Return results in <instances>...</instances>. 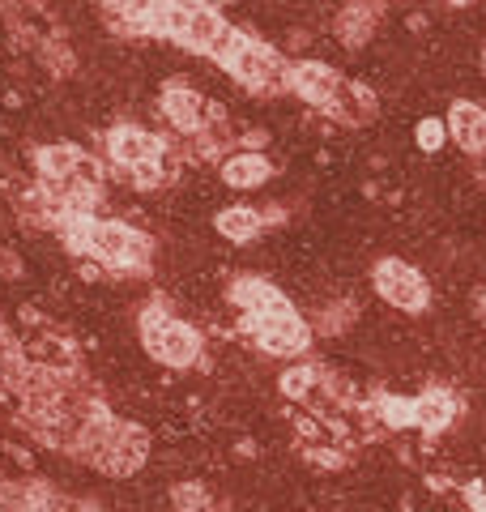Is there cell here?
<instances>
[{
  "label": "cell",
  "instance_id": "6da1fadb",
  "mask_svg": "<svg viewBox=\"0 0 486 512\" xmlns=\"http://www.w3.org/2000/svg\"><path fill=\"white\" fill-rule=\"evenodd\" d=\"M64 239L69 248L81 256H99V261L116 265V269H145L154 256V239L128 227V222H107V218H90V214H69L64 218Z\"/></svg>",
  "mask_w": 486,
  "mask_h": 512
},
{
  "label": "cell",
  "instance_id": "7a4b0ae2",
  "mask_svg": "<svg viewBox=\"0 0 486 512\" xmlns=\"http://www.w3.org/2000/svg\"><path fill=\"white\" fill-rule=\"evenodd\" d=\"M290 90H295L303 103H312L316 111H329V116L346 120V124H367L376 116V99L320 60H299L295 77H290Z\"/></svg>",
  "mask_w": 486,
  "mask_h": 512
},
{
  "label": "cell",
  "instance_id": "3957f363",
  "mask_svg": "<svg viewBox=\"0 0 486 512\" xmlns=\"http://www.w3.org/2000/svg\"><path fill=\"white\" fill-rule=\"evenodd\" d=\"M214 60L235 77V82H243L256 94H282V90H290V77H295V64H286L269 43L243 35L235 26H231V35H226V43L218 47Z\"/></svg>",
  "mask_w": 486,
  "mask_h": 512
},
{
  "label": "cell",
  "instance_id": "277c9868",
  "mask_svg": "<svg viewBox=\"0 0 486 512\" xmlns=\"http://www.w3.org/2000/svg\"><path fill=\"white\" fill-rule=\"evenodd\" d=\"M107 154L137 188H158L167 180V146L137 124H116L107 133Z\"/></svg>",
  "mask_w": 486,
  "mask_h": 512
},
{
  "label": "cell",
  "instance_id": "5b68a950",
  "mask_svg": "<svg viewBox=\"0 0 486 512\" xmlns=\"http://www.w3.org/2000/svg\"><path fill=\"white\" fill-rule=\"evenodd\" d=\"M141 346H145V355L167 367H192L201 359V333L162 308L141 312Z\"/></svg>",
  "mask_w": 486,
  "mask_h": 512
},
{
  "label": "cell",
  "instance_id": "8992f818",
  "mask_svg": "<svg viewBox=\"0 0 486 512\" xmlns=\"http://www.w3.org/2000/svg\"><path fill=\"white\" fill-rule=\"evenodd\" d=\"M226 35H231V26H226V18L214 5H201V0H171L167 39H175L180 47H192V52L218 56Z\"/></svg>",
  "mask_w": 486,
  "mask_h": 512
},
{
  "label": "cell",
  "instance_id": "52a82bcc",
  "mask_svg": "<svg viewBox=\"0 0 486 512\" xmlns=\"http://www.w3.org/2000/svg\"><path fill=\"white\" fill-rule=\"evenodd\" d=\"M243 325L256 338V346L269 350V355H307L312 346V325L290 308H273V312H256V316H243Z\"/></svg>",
  "mask_w": 486,
  "mask_h": 512
},
{
  "label": "cell",
  "instance_id": "ba28073f",
  "mask_svg": "<svg viewBox=\"0 0 486 512\" xmlns=\"http://www.w3.org/2000/svg\"><path fill=\"white\" fill-rule=\"evenodd\" d=\"M371 291H376L384 303H393L397 312H410V316L427 312V303H431L427 278L418 274L410 261H397V256L376 261V269H371Z\"/></svg>",
  "mask_w": 486,
  "mask_h": 512
},
{
  "label": "cell",
  "instance_id": "9c48e42d",
  "mask_svg": "<svg viewBox=\"0 0 486 512\" xmlns=\"http://www.w3.org/2000/svg\"><path fill=\"white\" fill-rule=\"evenodd\" d=\"M145 453H150V436H145L137 423H111L86 461L99 466L103 474L124 478V474H137L145 466Z\"/></svg>",
  "mask_w": 486,
  "mask_h": 512
},
{
  "label": "cell",
  "instance_id": "30bf717a",
  "mask_svg": "<svg viewBox=\"0 0 486 512\" xmlns=\"http://www.w3.org/2000/svg\"><path fill=\"white\" fill-rule=\"evenodd\" d=\"M103 9L124 35H167L171 0H103Z\"/></svg>",
  "mask_w": 486,
  "mask_h": 512
},
{
  "label": "cell",
  "instance_id": "8fae6325",
  "mask_svg": "<svg viewBox=\"0 0 486 512\" xmlns=\"http://www.w3.org/2000/svg\"><path fill=\"white\" fill-rule=\"evenodd\" d=\"M214 103H205L197 90L184 86V82H171L162 90V116H167L175 128H184V133H205V116H214Z\"/></svg>",
  "mask_w": 486,
  "mask_h": 512
},
{
  "label": "cell",
  "instance_id": "7c38bea8",
  "mask_svg": "<svg viewBox=\"0 0 486 512\" xmlns=\"http://www.w3.org/2000/svg\"><path fill=\"white\" fill-rule=\"evenodd\" d=\"M448 137L457 141V146L465 150V154H486V107H478V103H469V99H457L448 107Z\"/></svg>",
  "mask_w": 486,
  "mask_h": 512
},
{
  "label": "cell",
  "instance_id": "4fadbf2b",
  "mask_svg": "<svg viewBox=\"0 0 486 512\" xmlns=\"http://www.w3.org/2000/svg\"><path fill=\"white\" fill-rule=\"evenodd\" d=\"M35 163L43 171L47 184H69V180H81V175H94V163H86V154L77 146H43L35 154Z\"/></svg>",
  "mask_w": 486,
  "mask_h": 512
},
{
  "label": "cell",
  "instance_id": "5bb4252c",
  "mask_svg": "<svg viewBox=\"0 0 486 512\" xmlns=\"http://www.w3.org/2000/svg\"><path fill=\"white\" fill-rule=\"evenodd\" d=\"M273 175V167H269V158H261V154H252V150H243V154H231L222 163V180H226V188H239V192H248V188H261L265 180Z\"/></svg>",
  "mask_w": 486,
  "mask_h": 512
},
{
  "label": "cell",
  "instance_id": "9a60e30c",
  "mask_svg": "<svg viewBox=\"0 0 486 512\" xmlns=\"http://www.w3.org/2000/svg\"><path fill=\"white\" fill-rule=\"evenodd\" d=\"M452 419H457V397L448 389H427L423 397H414V427L444 431Z\"/></svg>",
  "mask_w": 486,
  "mask_h": 512
},
{
  "label": "cell",
  "instance_id": "2e32d148",
  "mask_svg": "<svg viewBox=\"0 0 486 512\" xmlns=\"http://www.w3.org/2000/svg\"><path fill=\"white\" fill-rule=\"evenodd\" d=\"M380 22V5L376 0H354L350 9H342V18H337V35H342L346 47H363L371 39V30Z\"/></svg>",
  "mask_w": 486,
  "mask_h": 512
},
{
  "label": "cell",
  "instance_id": "e0dca14e",
  "mask_svg": "<svg viewBox=\"0 0 486 512\" xmlns=\"http://www.w3.org/2000/svg\"><path fill=\"white\" fill-rule=\"evenodd\" d=\"M214 222H218V231L231 239V244H248V239L261 235V222L265 218L256 214V210H248V205H231V210H222Z\"/></svg>",
  "mask_w": 486,
  "mask_h": 512
},
{
  "label": "cell",
  "instance_id": "ac0fdd59",
  "mask_svg": "<svg viewBox=\"0 0 486 512\" xmlns=\"http://www.w3.org/2000/svg\"><path fill=\"white\" fill-rule=\"evenodd\" d=\"M316 380H320V367H316V363H299L295 372L282 376V393H286V397H307Z\"/></svg>",
  "mask_w": 486,
  "mask_h": 512
},
{
  "label": "cell",
  "instance_id": "d6986e66",
  "mask_svg": "<svg viewBox=\"0 0 486 512\" xmlns=\"http://www.w3.org/2000/svg\"><path fill=\"white\" fill-rule=\"evenodd\" d=\"M444 137H448V124L444 120H423V124H418V146H423V150H440L444 146Z\"/></svg>",
  "mask_w": 486,
  "mask_h": 512
},
{
  "label": "cell",
  "instance_id": "ffe728a7",
  "mask_svg": "<svg viewBox=\"0 0 486 512\" xmlns=\"http://www.w3.org/2000/svg\"><path fill=\"white\" fill-rule=\"evenodd\" d=\"M0 269H5V274H18V265L9 261V252H0Z\"/></svg>",
  "mask_w": 486,
  "mask_h": 512
},
{
  "label": "cell",
  "instance_id": "44dd1931",
  "mask_svg": "<svg viewBox=\"0 0 486 512\" xmlns=\"http://www.w3.org/2000/svg\"><path fill=\"white\" fill-rule=\"evenodd\" d=\"M469 504H474V512H486V495H469Z\"/></svg>",
  "mask_w": 486,
  "mask_h": 512
},
{
  "label": "cell",
  "instance_id": "7402d4cb",
  "mask_svg": "<svg viewBox=\"0 0 486 512\" xmlns=\"http://www.w3.org/2000/svg\"><path fill=\"white\" fill-rule=\"evenodd\" d=\"M201 5H214V9H218V5H222V0H201Z\"/></svg>",
  "mask_w": 486,
  "mask_h": 512
}]
</instances>
